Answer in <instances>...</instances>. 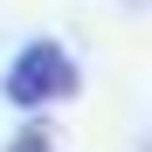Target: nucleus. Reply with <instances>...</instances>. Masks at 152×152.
Masks as SVG:
<instances>
[{"mask_svg": "<svg viewBox=\"0 0 152 152\" xmlns=\"http://www.w3.org/2000/svg\"><path fill=\"white\" fill-rule=\"evenodd\" d=\"M76 90H83V69H76V56H69L62 42H48V35L21 42V48H14V62L0 69V97H7L14 111H28V118L69 104Z\"/></svg>", "mask_w": 152, "mask_h": 152, "instance_id": "nucleus-1", "label": "nucleus"}, {"mask_svg": "<svg viewBox=\"0 0 152 152\" xmlns=\"http://www.w3.org/2000/svg\"><path fill=\"white\" fill-rule=\"evenodd\" d=\"M7 152H62V145H56V132H48V124H21V132L7 138Z\"/></svg>", "mask_w": 152, "mask_h": 152, "instance_id": "nucleus-2", "label": "nucleus"}]
</instances>
